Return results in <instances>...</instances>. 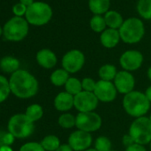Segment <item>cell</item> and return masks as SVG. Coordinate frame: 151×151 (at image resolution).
Segmentation results:
<instances>
[{
  "label": "cell",
  "instance_id": "cell-22",
  "mask_svg": "<svg viewBox=\"0 0 151 151\" xmlns=\"http://www.w3.org/2000/svg\"><path fill=\"white\" fill-rule=\"evenodd\" d=\"M117 72H118L117 68L115 65L110 64V63H106V64H103L99 68L98 76L100 78V80L113 82Z\"/></svg>",
  "mask_w": 151,
  "mask_h": 151
},
{
  "label": "cell",
  "instance_id": "cell-21",
  "mask_svg": "<svg viewBox=\"0 0 151 151\" xmlns=\"http://www.w3.org/2000/svg\"><path fill=\"white\" fill-rule=\"evenodd\" d=\"M70 74L66 71L64 68H57L52 72L50 76V81L51 83L57 87L64 86L68 78H70Z\"/></svg>",
  "mask_w": 151,
  "mask_h": 151
},
{
  "label": "cell",
  "instance_id": "cell-29",
  "mask_svg": "<svg viewBox=\"0 0 151 151\" xmlns=\"http://www.w3.org/2000/svg\"><path fill=\"white\" fill-rule=\"evenodd\" d=\"M93 147L97 151H110L112 149V142L108 137L101 135L95 139Z\"/></svg>",
  "mask_w": 151,
  "mask_h": 151
},
{
  "label": "cell",
  "instance_id": "cell-7",
  "mask_svg": "<svg viewBox=\"0 0 151 151\" xmlns=\"http://www.w3.org/2000/svg\"><path fill=\"white\" fill-rule=\"evenodd\" d=\"M7 129L14 138L25 139L33 133L35 124L25 114H15L9 119Z\"/></svg>",
  "mask_w": 151,
  "mask_h": 151
},
{
  "label": "cell",
  "instance_id": "cell-10",
  "mask_svg": "<svg viewBox=\"0 0 151 151\" xmlns=\"http://www.w3.org/2000/svg\"><path fill=\"white\" fill-rule=\"evenodd\" d=\"M99 100L93 93L82 91L74 96V108L78 113L93 112L99 105Z\"/></svg>",
  "mask_w": 151,
  "mask_h": 151
},
{
  "label": "cell",
  "instance_id": "cell-15",
  "mask_svg": "<svg viewBox=\"0 0 151 151\" xmlns=\"http://www.w3.org/2000/svg\"><path fill=\"white\" fill-rule=\"evenodd\" d=\"M36 60L37 64L45 69L53 68L58 62V58L54 53V52H52L51 49L48 48H44L39 50L37 52Z\"/></svg>",
  "mask_w": 151,
  "mask_h": 151
},
{
  "label": "cell",
  "instance_id": "cell-4",
  "mask_svg": "<svg viewBox=\"0 0 151 151\" xmlns=\"http://www.w3.org/2000/svg\"><path fill=\"white\" fill-rule=\"evenodd\" d=\"M52 17V9L45 2L35 1L27 9L25 19L29 24L33 26H44L47 24Z\"/></svg>",
  "mask_w": 151,
  "mask_h": 151
},
{
  "label": "cell",
  "instance_id": "cell-14",
  "mask_svg": "<svg viewBox=\"0 0 151 151\" xmlns=\"http://www.w3.org/2000/svg\"><path fill=\"white\" fill-rule=\"evenodd\" d=\"M117 93L125 95L132 91L135 87V78L132 72L126 70H119L113 81Z\"/></svg>",
  "mask_w": 151,
  "mask_h": 151
},
{
  "label": "cell",
  "instance_id": "cell-23",
  "mask_svg": "<svg viewBox=\"0 0 151 151\" xmlns=\"http://www.w3.org/2000/svg\"><path fill=\"white\" fill-rule=\"evenodd\" d=\"M41 145L45 151H56L61 145L60 139L54 134H49L45 136L41 140Z\"/></svg>",
  "mask_w": 151,
  "mask_h": 151
},
{
  "label": "cell",
  "instance_id": "cell-34",
  "mask_svg": "<svg viewBox=\"0 0 151 151\" xmlns=\"http://www.w3.org/2000/svg\"><path fill=\"white\" fill-rule=\"evenodd\" d=\"M125 151H147L145 146L138 144V143H133L131 146L125 147Z\"/></svg>",
  "mask_w": 151,
  "mask_h": 151
},
{
  "label": "cell",
  "instance_id": "cell-24",
  "mask_svg": "<svg viewBox=\"0 0 151 151\" xmlns=\"http://www.w3.org/2000/svg\"><path fill=\"white\" fill-rule=\"evenodd\" d=\"M64 89H65V92H67L68 93H69L73 96H76L83 91L82 82L78 78L70 77L68 78V80L67 81V83L65 84Z\"/></svg>",
  "mask_w": 151,
  "mask_h": 151
},
{
  "label": "cell",
  "instance_id": "cell-26",
  "mask_svg": "<svg viewBox=\"0 0 151 151\" xmlns=\"http://www.w3.org/2000/svg\"><path fill=\"white\" fill-rule=\"evenodd\" d=\"M137 11L144 20H151V0H139Z\"/></svg>",
  "mask_w": 151,
  "mask_h": 151
},
{
  "label": "cell",
  "instance_id": "cell-25",
  "mask_svg": "<svg viewBox=\"0 0 151 151\" xmlns=\"http://www.w3.org/2000/svg\"><path fill=\"white\" fill-rule=\"evenodd\" d=\"M24 114L28 116V118L29 120H31L33 123H35V122L40 120L43 117V116H44V109H43L41 105L34 103V104L29 105L26 109V111H25Z\"/></svg>",
  "mask_w": 151,
  "mask_h": 151
},
{
  "label": "cell",
  "instance_id": "cell-33",
  "mask_svg": "<svg viewBox=\"0 0 151 151\" xmlns=\"http://www.w3.org/2000/svg\"><path fill=\"white\" fill-rule=\"evenodd\" d=\"M27 9H28V7L25 6L24 5H22L20 2L15 4L12 8L13 13H14V16H16V17H23V16H25L26 13H27Z\"/></svg>",
  "mask_w": 151,
  "mask_h": 151
},
{
  "label": "cell",
  "instance_id": "cell-27",
  "mask_svg": "<svg viewBox=\"0 0 151 151\" xmlns=\"http://www.w3.org/2000/svg\"><path fill=\"white\" fill-rule=\"evenodd\" d=\"M58 124L63 129H71L76 127V116L69 112L62 113L58 117Z\"/></svg>",
  "mask_w": 151,
  "mask_h": 151
},
{
  "label": "cell",
  "instance_id": "cell-45",
  "mask_svg": "<svg viewBox=\"0 0 151 151\" xmlns=\"http://www.w3.org/2000/svg\"><path fill=\"white\" fill-rule=\"evenodd\" d=\"M148 117H149V119H150V121H151V113H150V115H149V116H148Z\"/></svg>",
  "mask_w": 151,
  "mask_h": 151
},
{
  "label": "cell",
  "instance_id": "cell-20",
  "mask_svg": "<svg viewBox=\"0 0 151 151\" xmlns=\"http://www.w3.org/2000/svg\"><path fill=\"white\" fill-rule=\"evenodd\" d=\"M0 69L3 72L13 74L20 69V60L14 56H5L0 60Z\"/></svg>",
  "mask_w": 151,
  "mask_h": 151
},
{
  "label": "cell",
  "instance_id": "cell-35",
  "mask_svg": "<svg viewBox=\"0 0 151 151\" xmlns=\"http://www.w3.org/2000/svg\"><path fill=\"white\" fill-rule=\"evenodd\" d=\"M14 137L10 133H6L3 136V139H2V141H3V145H7V146H10L11 144H13L14 140Z\"/></svg>",
  "mask_w": 151,
  "mask_h": 151
},
{
  "label": "cell",
  "instance_id": "cell-31",
  "mask_svg": "<svg viewBox=\"0 0 151 151\" xmlns=\"http://www.w3.org/2000/svg\"><path fill=\"white\" fill-rule=\"evenodd\" d=\"M19 151H45L44 147H42L40 142L37 141H30L23 144Z\"/></svg>",
  "mask_w": 151,
  "mask_h": 151
},
{
  "label": "cell",
  "instance_id": "cell-37",
  "mask_svg": "<svg viewBox=\"0 0 151 151\" xmlns=\"http://www.w3.org/2000/svg\"><path fill=\"white\" fill-rule=\"evenodd\" d=\"M56 151H74L72 147L67 143V144H61Z\"/></svg>",
  "mask_w": 151,
  "mask_h": 151
},
{
  "label": "cell",
  "instance_id": "cell-17",
  "mask_svg": "<svg viewBox=\"0 0 151 151\" xmlns=\"http://www.w3.org/2000/svg\"><path fill=\"white\" fill-rule=\"evenodd\" d=\"M121 37L118 29H106L100 37V41L102 46L107 49L115 48L120 42Z\"/></svg>",
  "mask_w": 151,
  "mask_h": 151
},
{
  "label": "cell",
  "instance_id": "cell-36",
  "mask_svg": "<svg viewBox=\"0 0 151 151\" xmlns=\"http://www.w3.org/2000/svg\"><path fill=\"white\" fill-rule=\"evenodd\" d=\"M122 142H123V144L124 145V147H127L131 146L132 144L135 143V142H134V140H133V139L129 135V133L124 134V135L122 137Z\"/></svg>",
  "mask_w": 151,
  "mask_h": 151
},
{
  "label": "cell",
  "instance_id": "cell-8",
  "mask_svg": "<svg viewBox=\"0 0 151 151\" xmlns=\"http://www.w3.org/2000/svg\"><path fill=\"white\" fill-rule=\"evenodd\" d=\"M101 125L102 118L95 111L78 113L76 116V127L78 130L92 133L101 129Z\"/></svg>",
  "mask_w": 151,
  "mask_h": 151
},
{
  "label": "cell",
  "instance_id": "cell-46",
  "mask_svg": "<svg viewBox=\"0 0 151 151\" xmlns=\"http://www.w3.org/2000/svg\"><path fill=\"white\" fill-rule=\"evenodd\" d=\"M110 151H118V150H115V149H111Z\"/></svg>",
  "mask_w": 151,
  "mask_h": 151
},
{
  "label": "cell",
  "instance_id": "cell-6",
  "mask_svg": "<svg viewBox=\"0 0 151 151\" xmlns=\"http://www.w3.org/2000/svg\"><path fill=\"white\" fill-rule=\"evenodd\" d=\"M129 135L133 139L135 143L147 145L151 141V121L148 116L134 118L129 126Z\"/></svg>",
  "mask_w": 151,
  "mask_h": 151
},
{
  "label": "cell",
  "instance_id": "cell-5",
  "mask_svg": "<svg viewBox=\"0 0 151 151\" xmlns=\"http://www.w3.org/2000/svg\"><path fill=\"white\" fill-rule=\"evenodd\" d=\"M29 24L25 18L14 16L4 25L3 35L8 41L20 42L28 36L29 29Z\"/></svg>",
  "mask_w": 151,
  "mask_h": 151
},
{
  "label": "cell",
  "instance_id": "cell-9",
  "mask_svg": "<svg viewBox=\"0 0 151 151\" xmlns=\"http://www.w3.org/2000/svg\"><path fill=\"white\" fill-rule=\"evenodd\" d=\"M86 63V56L84 52L78 49L68 51L61 59V67L69 74L79 72Z\"/></svg>",
  "mask_w": 151,
  "mask_h": 151
},
{
  "label": "cell",
  "instance_id": "cell-13",
  "mask_svg": "<svg viewBox=\"0 0 151 151\" xmlns=\"http://www.w3.org/2000/svg\"><path fill=\"white\" fill-rule=\"evenodd\" d=\"M93 93L97 97L100 102L110 103L113 102L117 97V90L111 81L99 80L96 83V86Z\"/></svg>",
  "mask_w": 151,
  "mask_h": 151
},
{
  "label": "cell",
  "instance_id": "cell-12",
  "mask_svg": "<svg viewBox=\"0 0 151 151\" xmlns=\"http://www.w3.org/2000/svg\"><path fill=\"white\" fill-rule=\"evenodd\" d=\"M93 142L92 133L78 129L72 132L68 138V144L74 151H85L91 147Z\"/></svg>",
  "mask_w": 151,
  "mask_h": 151
},
{
  "label": "cell",
  "instance_id": "cell-3",
  "mask_svg": "<svg viewBox=\"0 0 151 151\" xmlns=\"http://www.w3.org/2000/svg\"><path fill=\"white\" fill-rule=\"evenodd\" d=\"M118 31L121 40L124 43L134 45L142 40L145 34V27L140 19L131 17L124 22Z\"/></svg>",
  "mask_w": 151,
  "mask_h": 151
},
{
  "label": "cell",
  "instance_id": "cell-44",
  "mask_svg": "<svg viewBox=\"0 0 151 151\" xmlns=\"http://www.w3.org/2000/svg\"><path fill=\"white\" fill-rule=\"evenodd\" d=\"M148 145H149V150L151 151V141H150V143H149Z\"/></svg>",
  "mask_w": 151,
  "mask_h": 151
},
{
  "label": "cell",
  "instance_id": "cell-42",
  "mask_svg": "<svg viewBox=\"0 0 151 151\" xmlns=\"http://www.w3.org/2000/svg\"><path fill=\"white\" fill-rule=\"evenodd\" d=\"M85 151H97L94 147H90V148H88V149H86V150H85Z\"/></svg>",
  "mask_w": 151,
  "mask_h": 151
},
{
  "label": "cell",
  "instance_id": "cell-2",
  "mask_svg": "<svg viewBox=\"0 0 151 151\" xmlns=\"http://www.w3.org/2000/svg\"><path fill=\"white\" fill-rule=\"evenodd\" d=\"M122 105L125 113L133 118L145 116L151 107V103L145 93L137 90L124 95Z\"/></svg>",
  "mask_w": 151,
  "mask_h": 151
},
{
  "label": "cell",
  "instance_id": "cell-32",
  "mask_svg": "<svg viewBox=\"0 0 151 151\" xmlns=\"http://www.w3.org/2000/svg\"><path fill=\"white\" fill-rule=\"evenodd\" d=\"M81 82H82L83 91L91 92V93H93L94 92V89H95L97 81H95L93 78H92L90 77H86V78H84L81 80Z\"/></svg>",
  "mask_w": 151,
  "mask_h": 151
},
{
  "label": "cell",
  "instance_id": "cell-38",
  "mask_svg": "<svg viewBox=\"0 0 151 151\" xmlns=\"http://www.w3.org/2000/svg\"><path fill=\"white\" fill-rule=\"evenodd\" d=\"M35 1L34 0H20V3H22V5H24L27 7H29Z\"/></svg>",
  "mask_w": 151,
  "mask_h": 151
},
{
  "label": "cell",
  "instance_id": "cell-16",
  "mask_svg": "<svg viewBox=\"0 0 151 151\" xmlns=\"http://www.w3.org/2000/svg\"><path fill=\"white\" fill-rule=\"evenodd\" d=\"M53 106L56 110L66 113L74 108V96L68 93L67 92L59 93L53 101Z\"/></svg>",
  "mask_w": 151,
  "mask_h": 151
},
{
  "label": "cell",
  "instance_id": "cell-43",
  "mask_svg": "<svg viewBox=\"0 0 151 151\" xmlns=\"http://www.w3.org/2000/svg\"><path fill=\"white\" fill-rule=\"evenodd\" d=\"M1 35H3V28L0 26V37H1Z\"/></svg>",
  "mask_w": 151,
  "mask_h": 151
},
{
  "label": "cell",
  "instance_id": "cell-28",
  "mask_svg": "<svg viewBox=\"0 0 151 151\" xmlns=\"http://www.w3.org/2000/svg\"><path fill=\"white\" fill-rule=\"evenodd\" d=\"M90 28L96 33H102L107 29V24L102 15H93L90 20Z\"/></svg>",
  "mask_w": 151,
  "mask_h": 151
},
{
  "label": "cell",
  "instance_id": "cell-11",
  "mask_svg": "<svg viewBox=\"0 0 151 151\" xmlns=\"http://www.w3.org/2000/svg\"><path fill=\"white\" fill-rule=\"evenodd\" d=\"M144 56L138 50H126L119 58V64L123 70L133 72L138 70L143 64Z\"/></svg>",
  "mask_w": 151,
  "mask_h": 151
},
{
  "label": "cell",
  "instance_id": "cell-40",
  "mask_svg": "<svg viewBox=\"0 0 151 151\" xmlns=\"http://www.w3.org/2000/svg\"><path fill=\"white\" fill-rule=\"evenodd\" d=\"M0 151H14L13 148L10 146L7 145H2L0 147Z\"/></svg>",
  "mask_w": 151,
  "mask_h": 151
},
{
  "label": "cell",
  "instance_id": "cell-41",
  "mask_svg": "<svg viewBox=\"0 0 151 151\" xmlns=\"http://www.w3.org/2000/svg\"><path fill=\"white\" fill-rule=\"evenodd\" d=\"M147 77L148 80L151 81V66H150V67L147 68Z\"/></svg>",
  "mask_w": 151,
  "mask_h": 151
},
{
  "label": "cell",
  "instance_id": "cell-30",
  "mask_svg": "<svg viewBox=\"0 0 151 151\" xmlns=\"http://www.w3.org/2000/svg\"><path fill=\"white\" fill-rule=\"evenodd\" d=\"M10 93H11V88H10L9 80L6 77H4V76L0 75V103L6 101Z\"/></svg>",
  "mask_w": 151,
  "mask_h": 151
},
{
  "label": "cell",
  "instance_id": "cell-39",
  "mask_svg": "<svg viewBox=\"0 0 151 151\" xmlns=\"http://www.w3.org/2000/svg\"><path fill=\"white\" fill-rule=\"evenodd\" d=\"M144 93H145V95H146V97L147 98V100L150 101V103H151V86H149L147 89H146V91L144 92Z\"/></svg>",
  "mask_w": 151,
  "mask_h": 151
},
{
  "label": "cell",
  "instance_id": "cell-18",
  "mask_svg": "<svg viewBox=\"0 0 151 151\" xmlns=\"http://www.w3.org/2000/svg\"><path fill=\"white\" fill-rule=\"evenodd\" d=\"M104 19L107 27L109 29H119L124 22L123 16L118 12L114 10H109V12H107L104 14Z\"/></svg>",
  "mask_w": 151,
  "mask_h": 151
},
{
  "label": "cell",
  "instance_id": "cell-1",
  "mask_svg": "<svg viewBox=\"0 0 151 151\" xmlns=\"http://www.w3.org/2000/svg\"><path fill=\"white\" fill-rule=\"evenodd\" d=\"M11 93L20 99L34 97L39 89V84L34 76L25 70L19 69L13 73L9 79Z\"/></svg>",
  "mask_w": 151,
  "mask_h": 151
},
{
  "label": "cell",
  "instance_id": "cell-19",
  "mask_svg": "<svg viewBox=\"0 0 151 151\" xmlns=\"http://www.w3.org/2000/svg\"><path fill=\"white\" fill-rule=\"evenodd\" d=\"M88 6L94 15H102L109 11L110 0H88Z\"/></svg>",
  "mask_w": 151,
  "mask_h": 151
}]
</instances>
